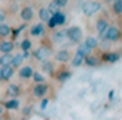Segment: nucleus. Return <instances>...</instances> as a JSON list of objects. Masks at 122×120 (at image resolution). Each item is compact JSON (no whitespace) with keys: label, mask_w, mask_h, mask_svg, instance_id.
<instances>
[{"label":"nucleus","mask_w":122,"mask_h":120,"mask_svg":"<svg viewBox=\"0 0 122 120\" xmlns=\"http://www.w3.org/2000/svg\"><path fill=\"white\" fill-rule=\"evenodd\" d=\"M102 9V5L99 2H84L82 6H81V10L85 16H93L94 13H97L99 10Z\"/></svg>","instance_id":"nucleus-1"},{"label":"nucleus","mask_w":122,"mask_h":120,"mask_svg":"<svg viewBox=\"0 0 122 120\" xmlns=\"http://www.w3.org/2000/svg\"><path fill=\"white\" fill-rule=\"evenodd\" d=\"M65 34L69 38V41H72V42H80L82 38V29L80 27H69Z\"/></svg>","instance_id":"nucleus-2"},{"label":"nucleus","mask_w":122,"mask_h":120,"mask_svg":"<svg viewBox=\"0 0 122 120\" xmlns=\"http://www.w3.org/2000/svg\"><path fill=\"white\" fill-rule=\"evenodd\" d=\"M104 38L109 40L110 42H115L121 38V31L116 27H107L106 32H104Z\"/></svg>","instance_id":"nucleus-3"},{"label":"nucleus","mask_w":122,"mask_h":120,"mask_svg":"<svg viewBox=\"0 0 122 120\" xmlns=\"http://www.w3.org/2000/svg\"><path fill=\"white\" fill-rule=\"evenodd\" d=\"M51 54V50L46 46H41L38 47L36 51H34V57H36L37 60H40V62H43V60H47Z\"/></svg>","instance_id":"nucleus-4"},{"label":"nucleus","mask_w":122,"mask_h":120,"mask_svg":"<svg viewBox=\"0 0 122 120\" xmlns=\"http://www.w3.org/2000/svg\"><path fill=\"white\" fill-rule=\"evenodd\" d=\"M15 70L10 65H6V66H0V76H2V81H9L12 76H13Z\"/></svg>","instance_id":"nucleus-5"},{"label":"nucleus","mask_w":122,"mask_h":120,"mask_svg":"<svg viewBox=\"0 0 122 120\" xmlns=\"http://www.w3.org/2000/svg\"><path fill=\"white\" fill-rule=\"evenodd\" d=\"M107 27H109V23H107V21H106V19H99V21H97V23H96V29H97V32L100 34L99 37H100L102 40L104 38V32H106Z\"/></svg>","instance_id":"nucleus-6"},{"label":"nucleus","mask_w":122,"mask_h":120,"mask_svg":"<svg viewBox=\"0 0 122 120\" xmlns=\"http://www.w3.org/2000/svg\"><path fill=\"white\" fill-rule=\"evenodd\" d=\"M19 16H21V19H22V21L28 22V21H31V19L34 18V10L31 9L30 6L22 7V9H21V13H19Z\"/></svg>","instance_id":"nucleus-7"},{"label":"nucleus","mask_w":122,"mask_h":120,"mask_svg":"<svg viewBox=\"0 0 122 120\" xmlns=\"http://www.w3.org/2000/svg\"><path fill=\"white\" fill-rule=\"evenodd\" d=\"M47 85L46 83H43V82H38L36 87H34L32 92H34V95L36 97H43V95H46V92H47Z\"/></svg>","instance_id":"nucleus-8"},{"label":"nucleus","mask_w":122,"mask_h":120,"mask_svg":"<svg viewBox=\"0 0 122 120\" xmlns=\"http://www.w3.org/2000/svg\"><path fill=\"white\" fill-rule=\"evenodd\" d=\"M69 59H71V54H69V51L68 50H60L56 53V60L60 63H66L69 62Z\"/></svg>","instance_id":"nucleus-9"},{"label":"nucleus","mask_w":122,"mask_h":120,"mask_svg":"<svg viewBox=\"0 0 122 120\" xmlns=\"http://www.w3.org/2000/svg\"><path fill=\"white\" fill-rule=\"evenodd\" d=\"M43 34H44V25L43 23H36L31 28V35H34V37H41Z\"/></svg>","instance_id":"nucleus-10"},{"label":"nucleus","mask_w":122,"mask_h":120,"mask_svg":"<svg viewBox=\"0 0 122 120\" xmlns=\"http://www.w3.org/2000/svg\"><path fill=\"white\" fill-rule=\"evenodd\" d=\"M32 67L31 66H24V67H21V70H19V76L22 79H28V78H31V75H32Z\"/></svg>","instance_id":"nucleus-11"},{"label":"nucleus","mask_w":122,"mask_h":120,"mask_svg":"<svg viewBox=\"0 0 122 120\" xmlns=\"http://www.w3.org/2000/svg\"><path fill=\"white\" fill-rule=\"evenodd\" d=\"M51 18H53V22H55L56 27H57V25H63L65 21H66V16H65L62 12H57V13H55V15H51Z\"/></svg>","instance_id":"nucleus-12"},{"label":"nucleus","mask_w":122,"mask_h":120,"mask_svg":"<svg viewBox=\"0 0 122 120\" xmlns=\"http://www.w3.org/2000/svg\"><path fill=\"white\" fill-rule=\"evenodd\" d=\"M12 50H13V42L12 41L0 42V51H2V53H10Z\"/></svg>","instance_id":"nucleus-13"},{"label":"nucleus","mask_w":122,"mask_h":120,"mask_svg":"<svg viewBox=\"0 0 122 120\" xmlns=\"http://www.w3.org/2000/svg\"><path fill=\"white\" fill-rule=\"evenodd\" d=\"M38 16H40V21L41 22H47L50 19V12L47 10V7H41V9L38 10Z\"/></svg>","instance_id":"nucleus-14"},{"label":"nucleus","mask_w":122,"mask_h":120,"mask_svg":"<svg viewBox=\"0 0 122 120\" xmlns=\"http://www.w3.org/2000/svg\"><path fill=\"white\" fill-rule=\"evenodd\" d=\"M10 32H12V29H10L9 25L0 22V37H3V38H5V37H9Z\"/></svg>","instance_id":"nucleus-15"},{"label":"nucleus","mask_w":122,"mask_h":120,"mask_svg":"<svg viewBox=\"0 0 122 120\" xmlns=\"http://www.w3.org/2000/svg\"><path fill=\"white\" fill-rule=\"evenodd\" d=\"M22 62H24V56H22V54H16V56H13V57H12L10 66L15 69V67H19V66L22 65Z\"/></svg>","instance_id":"nucleus-16"},{"label":"nucleus","mask_w":122,"mask_h":120,"mask_svg":"<svg viewBox=\"0 0 122 120\" xmlns=\"http://www.w3.org/2000/svg\"><path fill=\"white\" fill-rule=\"evenodd\" d=\"M84 44L88 47V48H91V50H94V48H97L99 47V41H97V38H93V37H88V38H85V42Z\"/></svg>","instance_id":"nucleus-17"},{"label":"nucleus","mask_w":122,"mask_h":120,"mask_svg":"<svg viewBox=\"0 0 122 120\" xmlns=\"http://www.w3.org/2000/svg\"><path fill=\"white\" fill-rule=\"evenodd\" d=\"M12 54L10 53H3L2 56H0V66H6V65H10L12 62Z\"/></svg>","instance_id":"nucleus-18"},{"label":"nucleus","mask_w":122,"mask_h":120,"mask_svg":"<svg viewBox=\"0 0 122 120\" xmlns=\"http://www.w3.org/2000/svg\"><path fill=\"white\" fill-rule=\"evenodd\" d=\"M90 53H91V48H88L85 44H80L76 47V54H81V56L85 57V56H88Z\"/></svg>","instance_id":"nucleus-19"},{"label":"nucleus","mask_w":122,"mask_h":120,"mask_svg":"<svg viewBox=\"0 0 122 120\" xmlns=\"http://www.w3.org/2000/svg\"><path fill=\"white\" fill-rule=\"evenodd\" d=\"M41 69H43V72H46L47 75H53V65H51L49 60H43Z\"/></svg>","instance_id":"nucleus-20"},{"label":"nucleus","mask_w":122,"mask_h":120,"mask_svg":"<svg viewBox=\"0 0 122 120\" xmlns=\"http://www.w3.org/2000/svg\"><path fill=\"white\" fill-rule=\"evenodd\" d=\"M84 63L87 65V66H97V63H99V60H97V57H94V56H85L84 57Z\"/></svg>","instance_id":"nucleus-21"},{"label":"nucleus","mask_w":122,"mask_h":120,"mask_svg":"<svg viewBox=\"0 0 122 120\" xmlns=\"http://www.w3.org/2000/svg\"><path fill=\"white\" fill-rule=\"evenodd\" d=\"M5 107H6L7 110H18L19 101H18V100H9V101L5 102Z\"/></svg>","instance_id":"nucleus-22"},{"label":"nucleus","mask_w":122,"mask_h":120,"mask_svg":"<svg viewBox=\"0 0 122 120\" xmlns=\"http://www.w3.org/2000/svg\"><path fill=\"white\" fill-rule=\"evenodd\" d=\"M104 60L109 63H116L119 60V54L118 53H107V54H104Z\"/></svg>","instance_id":"nucleus-23"},{"label":"nucleus","mask_w":122,"mask_h":120,"mask_svg":"<svg viewBox=\"0 0 122 120\" xmlns=\"http://www.w3.org/2000/svg\"><path fill=\"white\" fill-rule=\"evenodd\" d=\"M7 95L9 97H18L19 95V87L18 85H10L7 88Z\"/></svg>","instance_id":"nucleus-24"},{"label":"nucleus","mask_w":122,"mask_h":120,"mask_svg":"<svg viewBox=\"0 0 122 120\" xmlns=\"http://www.w3.org/2000/svg\"><path fill=\"white\" fill-rule=\"evenodd\" d=\"M82 63H84V56L75 54V57L72 59V66H74V67H78V66H81Z\"/></svg>","instance_id":"nucleus-25"},{"label":"nucleus","mask_w":122,"mask_h":120,"mask_svg":"<svg viewBox=\"0 0 122 120\" xmlns=\"http://www.w3.org/2000/svg\"><path fill=\"white\" fill-rule=\"evenodd\" d=\"M113 12L116 15L122 13V0H115V2H113Z\"/></svg>","instance_id":"nucleus-26"},{"label":"nucleus","mask_w":122,"mask_h":120,"mask_svg":"<svg viewBox=\"0 0 122 120\" xmlns=\"http://www.w3.org/2000/svg\"><path fill=\"white\" fill-rule=\"evenodd\" d=\"M47 10L50 12V15H55V13H57V12H60V7L55 3V2H51L49 6H47Z\"/></svg>","instance_id":"nucleus-27"},{"label":"nucleus","mask_w":122,"mask_h":120,"mask_svg":"<svg viewBox=\"0 0 122 120\" xmlns=\"http://www.w3.org/2000/svg\"><path fill=\"white\" fill-rule=\"evenodd\" d=\"M71 76H72V73L69 72V70H66V72H62V73H60V75L57 76V79H59V82H66L69 78H71Z\"/></svg>","instance_id":"nucleus-28"},{"label":"nucleus","mask_w":122,"mask_h":120,"mask_svg":"<svg viewBox=\"0 0 122 120\" xmlns=\"http://www.w3.org/2000/svg\"><path fill=\"white\" fill-rule=\"evenodd\" d=\"M65 37H66V34H65L63 31L55 32V34H53V41H55V42H60V41H62V40H63Z\"/></svg>","instance_id":"nucleus-29"},{"label":"nucleus","mask_w":122,"mask_h":120,"mask_svg":"<svg viewBox=\"0 0 122 120\" xmlns=\"http://www.w3.org/2000/svg\"><path fill=\"white\" fill-rule=\"evenodd\" d=\"M21 48H22L24 51H28V50L31 48V41H30V40H24V41L21 42Z\"/></svg>","instance_id":"nucleus-30"},{"label":"nucleus","mask_w":122,"mask_h":120,"mask_svg":"<svg viewBox=\"0 0 122 120\" xmlns=\"http://www.w3.org/2000/svg\"><path fill=\"white\" fill-rule=\"evenodd\" d=\"M31 78H34V81H36V82H43V81H44V78H43L40 73H37V72H32Z\"/></svg>","instance_id":"nucleus-31"},{"label":"nucleus","mask_w":122,"mask_h":120,"mask_svg":"<svg viewBox=\"0 0 122 120\" xmlns=\"http://www.w3.org/2000/svg\"><path fill=\"white\" fill-rule=\"evenodd\" d=\"M53 2L59 6V7H65L68 5V0H53Z\"/></svg>","instance_id":"nucleus-32"},{"label":"nucleus","mask_w":122,"mask_h":120,"mask_svg":"<svg viewBox=\"0 0 122 120\" xmlns=\"http://www.w3.org/2000/svg\"><path fill=\"white\" fill-rule=\"evenodd\" d=\"M109 46H110V41H109V40H106V38H103V42H102V47H103L104 50H107V48H109Z\"/></svg>","instance_id":"nucleus-33"},{"label":"nucleus","mask_w":122,"mask_h":120,"mask_svg":"<svg viewBox=\"0 0 122 120\" xmlns=\"http://www.w3.org/2000/svg\"><path fill=\"white\" fill-rule=\"evenodd\" d=\"M24 28H25V25H22V27H19L18 29H15V31L12 32V34H13V38H16V37H18V35H19V32H21V31H22Z\"/></svg>","instance_id":"nucleus-34"},{"label":"nucleus","mask_w":122,"mask_h":120,"mask_svg":"<svg viewBox=\"0 0 122 120\" xmlns=\"http://www.w3.org/2000/svg\"><path fill=\"white\" fill-rule=\"evenodd\" d=\"M47 106H49V100H47V98H44V100L41 101V106H40V107H41V110H46V107H47Z\"/></svg>","instance_id":"nucleus-35"},{"label":"nucleus","mask_w":122,"mask_h":120,"mask_svg":"<svg viewBox=\"0 0 122 120\" xmlns=\"http://www.w3.org/2000/svg\"><path fill=\"white\" fill-rule=\"evenodd\" d=\"M5 19H6V13H5L3 9H0V22H3Z\"/></svg>","instance_id":"nucleus-36"},{"label":"nucleus","mask_w":122,"mask_h":120,"mask_svg":"<svg viewBox=\"0 0 122 120\" xmlns=\"http://www.w3.org/2000/svg\"><path fill=\"white\" fill-rule=\"evenodd\" d=\"M22 113H24V114H30V113H31V107H25V108L22 110Z\"/></svg>","instance_id":"nucleus-37"},{"label":"nucleus","mask_w":122,"mask_h":120,"mask_svg":"<svg viewBox=\"0 0 122 120\" xmlns=\"http://www.w3.org/2000/svg\"><path fill=\"white\" fill-rule=\"evenodd\" d=\"M113 95H115V91H110V92H109V98L113 100Z\"/></svg>","instance_id":"nucleus-38"},{"label":"nucleus","mask_w":122,"mask_h":120,"mask_svg":"<svg viewBox=\"0 0 122 120\" xmlns=\"http://www.w3.org/2000/svg\"><path fill=\"white\" fill-rule=\"evenodd\" d=\"M2 113H3V107H0V116H2Z\"/></svg>","instance_id":"nucleus-39"},{"label":"nucleus","mask_w":122,"mask_h":120,"mask_svg":"<svg viewBox=\"0 0 122 120\" xmlns=\"http://www.w3.org/2000/svg\"><path fill=\"white\" fill-rule=\"evenodd\" d=\"M104 2H112V0H104Z\"/></svg>","instance_id":"nucleus-40"},{"label":"nucleus","mask_w":122,"mask_h":120,"mask_svg":"<svg viewBox=\"0 0 122 120\" xmlns=\"http://www.w3.org/2000/svg\"><path fill=\"white\" fill-rule=\"evenodd\" d=\"M0 81H2V76H0Z\"/></svg>","instance_id":"nucleus-41"}]
</instances>
